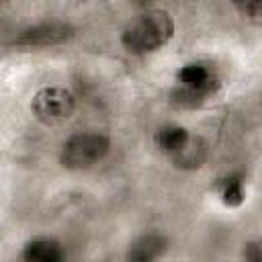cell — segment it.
Instances as JSON below:
<instances>
[{
	"instance_id": "1",
	"label": "cell",
	"mask_w": 262,
	"mask_h": 262,
	"mask_svg": "<svg viewBox=\"0 0 262 262\" xmlns=\"http://www.w3.org/2000/svg\"><path fill=\"white\" fill-rule=\"evenodd\" d=\"M174 35V20L166 10L147 8L137 12L121 33V43L131 53H151L164 47Z\"/></svg>"
},
{
	"instance_id": "2",
	"label": "cell",
	"mask_w": 262,
	"mask_h": 262,
	"mask_svg": "<svg viewBox=\"0 0 262 262\" xmlns=\"http://www.w3.org/2000/svg\"><path fill=\"white\" fill-rule=\"evenodd\" d=\"M111 149V141L102 133H76L61 145V166L70 170H82L90 168L92 164L100 162Z\"/></svg>"
},
{
	"instance_id": "3",
	"label": "cell",
	"mask_w": 262,
	"mask_h": 262,
	"mask_svg": "<svg viewBox=\"0 0 262 262\" xmlns=\"http://www.w3.org/2000/svg\"><path fill=\"white\" fill-rule=\"evenodd\" d=\"M74 94L63 86H45L35 92L31 100V113L45 125H57L74 113Z\"/></svg>"
},
{
	"instance_id": "4",
	"label": "cell",
	"mask_w": 262,
	"mask_h": 262,
	"mask_svg": "<svg viewBox=\"0 0 262 262\" xmlns=\"http://www.w3.org/2000/svg\"><path fill=\"white\" fill-rule=\"evenodd\" d=\"M72 37V27L61 20H49V23H39L29 29H25L18 37V45L27 47H47V45H57L63 43Z\"/></svg>"
},
{
	"instance_id": "5",
	"label": "cell",
	"mask_w": 262,
	"mask_h": 262,
	"mask_svg": "<svg viewBox=\"0 0 262 262\" xmlns=\"http://www.w3.org/2000/svg\"><path fill=\"white\" fill-rule=\"evenodd\" d=\"M178 82H180V88L196 94L199 98H207L219 88L217 76L213 74V70H209L203 63H186V66H182L178 70Z\"/></svg>"
},
{
	"instance_id": "6",
	"label": "cell",
	"mask_w": 262,
	"mask_h": 262,
	"mask_svg": "<svg viewBox=\"0 0 262 262\" xmlns=\"http://www.w3.org/2000/svg\"><path fill=\"white\" fill-rule=\"evenodd\" d=\"M23 262H66V252L57 239L41 235L27 242L23 250Z\"/></svg>"
},
{
	"instance_id": "7",
	"label": "cell",
	"mask_w": 262,
	"mask_h": 262,
	"mask_svg": "<svg viewBox=\"0 0 262 262\" xmlns=\"http://www.w3.org/2000/svg\"><path fill=\"white\" fill-rule=\"evenodd\" d=\"M164 252H166V237L160 233H145L129 246L125 262H156Z\"/></svg>"
},
{
	"instance_id": "8",
	"label": "cell",
	"mask_w": 262,
	"mask_h": 262,
	"mask_svg": "<svg viewBox=\"0 0 262 262\" xmlns=\"http://www.w3.org/2000/svg\"><path fill=\"white\" fill-rule=\"evenodd\" d=\"M172 162L178 166V168H186V170H192V168H199L205 158H207V147L205 143L199 139V137H188V141L184 143V147L180 151H176L174 156H170Z\"/></svg>"
},
{
	"instance_id": "9",
	"label": "cell",
	"mask_w": 262,
	"mask_h": 262,
	"mask_svg": "<svg viewBox=\"0 0 262 262\" xmlns=\"http://www.w3.org/2000/svg\"><path fill=\"white\" fill-rule=\"evenodd\" d=\"M188 137H190V133L184 127H180V125H166V127H162L156 133V145L164 154L174 156L176 151H180L184 147V143L188 141Z\"/></svg>"
},
{
	"instance_id": "10",
	"label": "cell",
	"mask_w": 262,
	"mask_h": 262,
	"mask_svg": "<svg viewBox=\"0 0 262 262\" xmlns=\"http://www.w3.org/2000/svg\"><path fill=\"white\" fill-rule=\"evenodd\" d=\"M215 190L221 199V203L225 207H239L246 199V190H244V182L235 176H229V178H221L217 184H215Z\"/></svg>"
},
{
	"instance_id": "11",
	"label": "cell",
	"mask_w": 262,
	"mask_h": 262,
	"mask_svg": "<svg viewBox=\"0 0 262 262\" xmlns=\"http://www.w3.org/2000/svg\"><path fill=\"white\" fill-rule=\"evenodd\" d=\"M235 8L250 20H260V14H262V4L260 2H237Z\"/></svg>"
},
{
	"instance_id": "12",
	"label": "cell",
	"mask_w": 262,
	"mask_h": 262,
	"mask_svg": "<svg viewBox=\"0 0 262 262\" xmlns=\"http://www.w3.org/2000/svg\"><path fill=\"white\" fill-rule=\"evenodd\" d=\"M244 262H262V254H260V246L258 242H248L244 248Z\"/></svg>"
}]
</instances>
